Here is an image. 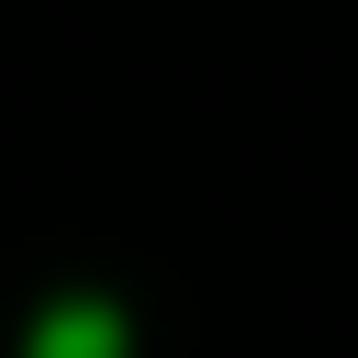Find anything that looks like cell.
<instances>
[{
    "label": "cell",
    "mask_w": 358,
    "mask_h": 358,
    "mask_svg": "<svg viewBox=\"0 0 358 358\" xmlns=\"http://www.w3.org/2000/svg\"><path fill=\"white\" fill-rule=\"evenodd\" d=\"M34 358H123V324H112L101 302H67V313H45Z\"/></svg>",
    "instance_id": "cell-1"
}]
</instances>
